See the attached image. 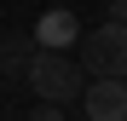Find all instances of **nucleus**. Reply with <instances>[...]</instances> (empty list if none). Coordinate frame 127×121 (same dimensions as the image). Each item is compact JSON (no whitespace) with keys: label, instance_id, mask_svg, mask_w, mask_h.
I'll list each match as a JSON object with an SVG mask.
<instances>
[{"label":"nucleus","instance_id":"nucleus-1","mask_svg":"<svg viewBox=\"0 0 127 121\" xmlns=\"http://www.w3.org/2000/svg\"><path fill=\"white\" fill-rule=\"evenodd\" d=\"M29 87H35V98H46V104H69V98H81V87H87V69H81V58H69L64 46H35Z\"/></svg>","mask_w":127,"mask_h":121},{"label":"nucleus","instance_id":"nucleus-2","mask_svg":"<svg viewBox=\"0 0 127 121\" xmlns=\"http://www.w3.org/2000/svg\"><path fill=\"white\" fill-rule=\"evenodd\" d=\"M81 69L87 75H127V23H98L81 35Z\"/></svg>","mask_w":127,"mask_h":121},{"label":"nucleus","instance_id":"nucleus-3","mask_svg":"<svg viewBox=\"0 0 127 121\" xmlns=\"http://www.w3.org/2000/svg\"><path fill=\"white\" fill-rule=\"evenodd\" d=\"M81 104H87V121H127V81L121 75H93L81 87Z\"/></svg>","mask_w":127,"mask_h":121},{"label":"nucleus","instance_id":"nucleus-4","mask_svg":"<svg viewBox=\"0 0 127 121\" xmlns=\"http://www.w3.org/2000/svg\"><path fill=\"white\" fill-rule=\"evenodd\" d=\"M35 40H40V46H64V52H69V40H81V29H75V12H69V6H52L46 17H40Z\"/></svg>","mask_w":127,"mask_h":121},{"label":"nucleus","instance_id":"nucleus-5","mask_svg":"<svg viewBox=\"0 0 127 121\" xmlns=\"http://www.w3.org/2000/svg\"><path fill=\"white\" fill-rule=\"evenodd\" d=\"M35 46H40L35 35H17V40H6V46H0V75H29V58H35Z\"/></svg>","mask_w":127,"mask_h":121},{"label":"nucleus","instance_id":"nucleus-6","mask_svg":"<svg viewBox=\"0 0 127 121\" xmlns=\"http://www.w3.org/2000/svg\"><path fill=\"white\" fill-rule=\"evenodd\" d=\"M29 121H64V104H46V98H40V110H35Z\"/></svg>","mask_w":127,"mask_h":121},{"label":"nucleus","instance_id":"nucleus-7","mask_svg":"<svg viewBox=\"0 0 127 121\" xmlns=\"http://www.w3.org/2000/svg\"><path fill=\"white\" fill-rule=\"evenodd\" d=\"M110 17H116V23H127V0H110Z\"/></svg>","mask_w":127,"mask_h":121}]
</instances>
